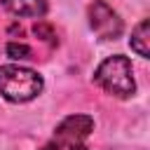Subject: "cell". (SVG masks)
Segmentation results:
<instances>
[{
  "label": "cell",
  "mask_w": 150,
  "mask_h": 150,
  "mask_svg": "<svg viewBox=\"0 0 150 150\" xmlns=\"http://www.w3.org/2000/svg\"><path fill=\"white\" fill-rule=\"evenodd\" d=\"M94 82L105 94L117 96V98H129L136 91L131 61L122 54H115V56H108L105 61H101V66L94 73Z\"/></svg>",
  "instance_id": "2"
},
{
  "label": "cell",
  "mask_w": 150,
  "mask_h": 150,
  "mask_svg": "<svg viewBox=\"0 0 150 150\" xmlns=\"http://www.w3.org/2000/svg\"><path fill=\"white\" fill-rule=\"evenodd\" d=\"M91 129H94V120H91V117H87V115H70V117H66V120L56 127L54 138L84 141Z\"/></svg>",
  "instance_id": "4"
},
{
  "label": "cell",
  "mask_w": 150,
  "mask_h": 150,
  "mask_svg": "<svg viewBox=\"0 0 150 150\" xmlns=\"http://www.w3.org/2000/svg\"><path fill=\"white\" fill-rule=\"evenodd\" d=\"M2 7L14 16H30L40 19L47 14V0H0Z\"/></svg>",
  "instance_id": "5"
},
{
  "label": "cell",
  "mask_w": 150,
  "mask_h": 150,
  "mask_svg": "<svg viewBox=\"0 0 150 150\" xmlns=\"http://www.w3.org/2000/svg\"><path fill=\"white\" fill-rule=\"evenodd\" d=\"M87 16H89V28L101 40H115L124 30V23H122L120 14L103 0H94L87 9Z\"/></svg>",
  "instance_id": "3"
},
{
  "label": "cell",
  "mask_w": 150,
  "mask_h": 150,
  "mask_svg": "<svg viewBox=\"0 0 150 150\" xmlns=\"http://www.w3.org/2000/svg\"><path fill=\"white\" fill-rule=\"evenodd\" d=\"M42 150H87L82 145V141H68V138H52V143H47Z\"/></svg>",
  "instance_id": "7"
},
{
  "label": "cell",
  "mask_w": 150,
  "mask_h": 150,
  "mask_svg": "<svg viewBox=\"0 0 150 150\" xmlns=\"http://www.w3.org/2000/svg\"><path fill=\"white\" fill-rule=\"evenodd\" d=\"M42 87L45 82L33 68L16 66V63L0 66V96L2 98L12 103H26L40 96Z\"/></svg>",
  "instance_id": "1"
},
{
  "label": "cell",
  "mask_w": 150,
  "mask_h": 150,
  "mask_svg": "<svg viewBox=\"0 0 150 150\" xmlns=\"http://www.w3.org/2000/svg\"><path fill=\"white\" fill-rule=\"evenodd\" d=\"M33 30H35V35H38V38L49 40V42H56V40H54L56 35H54V30H52L47 23H35V28H33Z\"/></svg>",
  "instance_id": "9"
},
{
  "label": "cell",
  "mask_w": 150,
  "mask_h": 150,
  "mask_svg": "<svg viewBox=\"0 0 150 150\" xmlns=\"http://www.w3.org/2000/svg\"><path fill=\"white\" fill-rule=\"evenodd\" d=\"M5 52H7V56H9V59H14V61L30 59V47H28V45H23V42H7Z\"/></svg>",
  "instance_id": "8"
},
{
  "label": "cell",
  "mask_w": 150,
  "mask_h": 150,
  "mask_svg": "<svg viewBox=\"0 0 150 150\" xmlns=\"http://www.w3.org/2000/svg\"><path fill=\"white\" fill-rule=\"evenodd\" d=\"M148 40H150V21L148 19H143L136 28H134V33H131V49L138 54V56H143V59H148L150 56V45H148Z\"/></svg>",
  "instance_id": "6"
}]
</instances>
